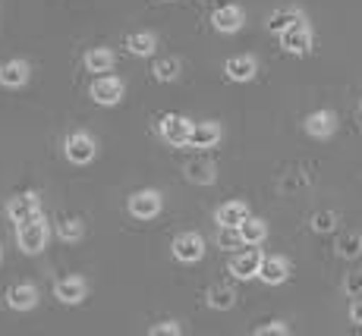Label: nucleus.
Instances as JSON below:
<instances>
[{
    "label": "nucleus",
    "instance_id": "f8f14e48",
    "mask_svg": "<svg viewBox=\"0 0 362 336\" xmlns=\"http://www.w3.org/2000/svg\"><path fill=\"white\" fill-rule=\"evenodd\" d=\"M29 82V66H25L23 60H10L0 66V85L6 88H19Z\"/></svg>",
    "mask_w": 362,
    "mask_h": 336
},
{
    "label": "nucleus",
    "instance_id": "f03ea898",
    "mask_svg": "<svg viewBox=\"0 0 362 336\" xmlns=\"http://www.w3.org/2000/svg\"><path fill=\"white\" fill-rule=\"evenodd\" d=\"M281 47L287 54H305L312 47V29L305 25V19H299V23H293L290 29L281 32Z\"/></svg>",
    "mask_w": 362,
    "mask_h": 336
},
{
    "label": "nucleus",
    "instance_id": "bb28decb",
    "mask_svg": "<svg viewBox=\"0 0 362 336\" xmlns=\"http://www.w3.org/2000/svg\"><path fill=\"white\" fill-rule=\"evenodd\" d=\"M218 245L221 248H243L246 245V239H243V233H240V227H221V233H218Z\"/></svg>",
    "mask_w": 362,
    "mask_h": 336
},
{
    "label": "nucleus",
    "instance_id": "72a5a7b5",
    "mask_svg": "<svg viewBox=\"0 0 362 336\" xmlns=\"http://www.w3.org/2000/svg\"><path fill=\"white\" fill-rule=\"evenodd\" d=\"M0 258H4V251H0Z\"/></svg>",
    "mask_w": 362,
    "mask_h": 336
},
{
    "label": "nucleus",
    "instance_id": "f257e3e1",
    "mask_svg": "<svg viewBox=\"0 0 362 336\" xmlns=\"http://www.w3.org/2000/svg\"><path fill=\"white\" fill-rule=\"evenodd\" d=\"M16 242H19V248H23L25 255H38V251L45 248V245H47V227L41 223V217H38V220H29V223H23V227H19Z\"/></svg>",
    "mask_w": 362,
    "mask_h": 336
},
{
    "label": "nucleus",
    "instance_id": "a878e982",
    "mask_svg": "<svg viewBox=\"0 0 362 336\" xmlns=\"http://www.w3.org/2000/svg\"><path fill=\"white\" fill-rule=\"evenodd\" d=\"M151 73H155V79H158V82H173V79L180 76V60H173V57L158 60Z\"/></svg>",
    "mask_w": 362,
    "mask_h": 336
},
{
    "label": "nucleus",
    "instance_id": "1a4fd4ad",
    "mask_svg": "<svg viewBox=\"0 0 362 336\" xmlns=\"http://www.w3.org/2000/svg\"><path fill=\"white\" fill-rule=\"evenodd\" d=\"M54 296H57L64 305L82 302V299H86V280H79V277L57 280V283H54Z\"/></svg>",
    "mask_w": 362,
    "mask_h": 336
},
{
    "label": "nucleus",
    "instance_id": "a211bd4d",
    "mask_svg": "<svg viewBox=\"0 0 362 336\" xmlns=\"http://www.w3.org/2000/svg\"><path fill=\"white\" fill-rule=\"evenodd\" d=\"M186 176L199 186H211L214 179H218V170H214V164H208V160H192V164H186Z\"/></svg>",
    "mask_w": 362,
    "mask_h": 336
},
{
    "label": "nucleus",
    "instance_id": "20e7f679",
    "mask_svg": "<svg viewBox=\"0 0 362 336\" xmlns=\"http://www.w3.org/2000/svg\"><path fill=\"white\" fill-rule=\"evenodd\" d=\"M6 214L13 217L16 223H29V220H38L41 217V205H38V195L29 192V195H19L6 205Z\"/></svg>",
    "mask_w": 362,
    "mask_h": 336
},
{
    "label": "nucleus",
    "instance_id": "9d476101",
    "mask_svg": "<svg viewBox=\"0 0 362 336\" xmlns=\"http://www.w3.org/2000/svg\"><path fill=\"white\" fill-rule=\"evenodd\" d=\"M92 97L104 107H110V104H117L123 97V82L120 79H110V76H104L92 85Z\"/></svg>",
    "mask_w": 362,
    "mask_h": 336
},
{
    "label": "nucleus",
    "instance_id": "dca6fc26",
    "mask_svg": "<svg viewBox=\"0 0 362 336\" xmlns=\"http://www.w3.org/2000/svg\"><path fill=\"white\" fill-rule=\"evenodd\" d=\"M211 23H214V29H218V32H227V35H230V32H240V25H243V10H240V6H221V10L214 13Z\"/></svg>",
    "mask_w": 362,
    "mask_h": 336
},
{
    "label": "nucleus",
    "instance_id": "ddd939ff",
    "mask_svg": "<svg viewBox=\"0 0 362 336\" xmlns=\"http://www.w3.org/2000/svg\"><path fill=\"white\" fill-rule=\"evenodd\" d=\"M35 302H38V289L29 283L13 286V289L6 292V305L16 308V311H29V308H35Z\"/></svg>",
    "mask_w": 362,
    "mask_h": 336
},
{
    "label": "nucleus",
    "instance_id": "b1692460",
    "mask_svg": "<svg viewBox=\"0 0 362 336\" xmlns=\"http://www.w3.org/2000/svg\"><path fill=\"white\" fill-rule=\"evenodd\" d=\"M337 255L340 258H359L362 255V236L359 233H346L337 239Z\"/></svg>",
    "mask_w": 362,
    "mask_h": 336
},
{
    "label": "nucleus",
    "instance_id": "7c9ffc66",
    "mask_svg": "<svg viewBox=\"0 0 362 336\" xmlns=\"http://www.w3.org/2000/svg\"><path fill=\"white\" fill-rule=\"evenodd\" d=\"M164 333H180V324H173V320H167V324H158V327H151V336H164Z\"/></svg>",
    "mask_w": 362,
    "mask_h": 336
},
{
    "label": "nucleus",
    "instance_id": "6e6552de",
    "mask_svg": "<svg viewBox=\"0 0 362 336\" xmlns=\"http://www.w3.org/2000/svg\"><path fill=\"white\" fill-rule=\"evenodd\" d=\"M259 268H262V255H259V251H240V255L230 258V274L236 280L259 277Z\"/></svg>",
    "mask_w": 362,
    "mask_h": 336
},
{
    "label": "nucleus",
    "instance_id": "0eeeda50",
    "mask_svg": "<svg viewBox=\"0 0 362 336\" xmlns=\"http://www.w3.org/2000/svg\"><path fill=\"white\" fill-rule=\"evenodd\" d=\"M66 157L73 164H92L95 160V142L86 136V132H76V136L66 138Z\"/></svg>",
    "mask_w": 362,
    "mask_h": 336
},
{
    "label": "nucleus",
    "instance_id": "7ed1b4c3",
    "mask_svg": "<svg viewBox=\"0 0 362 336\" xmlns=\"http://www.w3.org/2000/svg\"><path fill=\"white\" fill-rule=\"evenodd\" d=\"M189 132H192V123L180 114H170L161 120V138L170 145H189Z\"/></svg>",
    "mask_w": 362,
    "mask_h": 336
},
{
    "label": "nucleus",
    "instance_id": "2f4dec72",
    "mask_svg": "<svg viewBox=\"0 0 362 336\" xmlns=\"http://www.w3.org/2000/svg\"><path fill=\"white\" fill-rule=\"evenodd\" d=\"M255 333H259V336H271V333H287V327H284V324H277V320H274V324H268V327H259V330H255Z\"/></svg>",
    "mask_w": 362,
    "mask_h": 336
},
{
    "label": "nucleus",
    "instance_id": "f3484780",
    "mask_svg": "<svg viewBox=\"0 0 362 336\" xmlns=\"http://www.w3.org/2000/svg\"><path fill=\"white\" fill-rule=\"evenodd\" d=\"M224 69H227V76H230L233 82H249V79L255 76V69H259V66H255L252 57H230Z\"/></svg>",
    "mask_w": 362,
    "mask_h": 336
},
{
    "label": "nucleus",
    "instance_id": "aec40b11",
    "mask_svg": "<svg viewBox=\"0 0 362 336\" xmlns=\"http://www.w3.org/2000/svg\"><path fill=\"white\" fill-rule=\"evenodd\" d=\"M240 233H243V239H246V245H259V242H264V236H268V227H264V220H259V217H246V220L240 223Z\"/></svg>",
    "mask_w": 362,
    "mask_h": 336
},
{
    "label": "nucleus",
    "instance_id": "423d86ee",
    "mask_svg": "<svg viewBox=\"0 0 362 336\" xmlns=\"http://www.w3.org/2000/svg\"><path fill=\"white\" fill-rule=\"evenodd\" d=\"M173 255H177V261L192 264L205 255V242H202V236H196V233H183V236H177V242H173Z\"/></svg>",
    "mask_w": 362,
    "mask_h": 336
},
{
    "label": "nucleus",
    "instance_id": "cd10ccee",
    "mask_svg": "<svg viewBox=\"0 0 362 336\" xmlns=\"http://www.w3.org/2000/svg\"><path fill=\"white\" fill-rule=\"evenodd\" d=\"M334 227H337V214L334 211H318L312 217V229H315V233H331Z\"/></svg>",
    "mask_w": 362,
    "mask_h": 336
},
{
    "label": "nucleus",
    "instance_id": "c85d7f7f",
    "mask_svg": "<svg viewBox=\"0 0 362 336\" xmlns=\"http://www.w3.org/2000/svg\"><path fill=\"white\" fill-rule=\"evenodd\" d=\"M57 233H60V239L64 242H79L82 239V223L79 220H64L57 227Z\"/></svg>",
    "mask_w": 362,
    "mask_h": 336
},
{
    "label": "nucleus",
    "instance_id": "6ab92c4d",
    "mask_svg": "<svg viewBox=\"0 0 362 336\" xmlns=\"http://www.w3.org/2000/svg\"><path fill=\"white\" fill-rule=\"evenodd\" d=\"M246 217H249V208L243 205V201H227V205L218 211V223L221 227H240Z\"/></svg>",
    "mask_w": 362,
    "mask_h": 336
},
{
    "label": "nucleus",
    "instance_id": "393cba45",
    "mask_svg": "<svg viewBox=\"0 0 362 336\" xmlns=\"http://www.w3.org/2000/svg\"><path fill=\"white\" fill-rule=\"evenodd\" d=\"M299 10H277V13H271V19H268V29L271 32H284V29H290L293 23H299Z\"/></svg>",
    "mask_w": 362,
    "mask_h": 336
},
{
    "label": "nucleus",
    "instance_id": "412c9836",
    "mask_svg": "<svg viewBox=\"0 0 362 336\" xmlns=\"http://www.w3.org/2000/svg\"><path fill=\"white\" fill-rule=\"evenodd\" d=\"M236 302V292L230 286H211L208 289V305L214 308V311H227V308H233Z\"/></svg>",
    "mask_w": 362,
    "mask_h": 336
},
{
    "label": "nucleus",
    "instance_id": "c756f323",
    "mask_svg": "<svg viewBox=\"0 0 362 336\" xmlns=\"http://www.w3.org/2000/svg\"><path fill=\"white\" fill-rule=\"evenodd\" d=\"M344 289H346V296H362V270H353V274H346Z\"/></svg>",
    "mask_w": 362,
    "mask_h": 336
},
{
    "label": "nucleus",
    "instance_id": "473e14b6",
    "mask_svg": "<svg viewBox=\"0 0 362 336\" xmlns=\"http://www.w3.org/2000/svg\"><path fill=\"white\" fill-rule=\"evenodd\" d=\"M350 318H353V324H359V327H362V299L350 308Z\"/></svg>",
    "mask_w": 362,
    "mask_h": 336
},
{
    "label": "nucleus",
    "instance_id": "4468645a",
    "mask_svg": "<svg viewBox=\"0 0 362 336\" xmlns=\"http://www.w3.org/2000/svg\"><path fill=\"white\" fill-rule=\"evenodd\" d=\"M334 129H337V120H334L331 110H318V114H312L309 120H305V132L315 138H328Z\"/></svg>",
    "mask_w": 362,
    "mask_h": 336
},
{
    "label": "nucleus",
    "instance_id": "9b49d317",
    "mask_svg": "<svg viewBox=\"0 0 362 336\" xmlns=\"http://www.w3.org/2000/svg\"><path fill=\"white\" fill-rule=\"evenodd\" d=\"M290 277V264L284 258H262V268H259V280L268 286H277Z\"/></svg>",
    "mask_w": 362,
    "mask_h": 336
},
{
    "label": "nucleus",
    "instance_id": "5701e85b",
    "mask_svg": "<svg viewBox=\"0 0 362 336\" xmlns=\"http://www.w3.org/2000/svg\"><path fill=\"white\" fill-rule=\"evenodd\" d=\"M86 66L92 69V73H107V69L114 66V54L104 51V47H95V51L86 54Z\"/></svg>",
    "mask_w": 362,
    "mask_h": 336
},
{
    "label": "nucleus",
    "instance_id": "2eb2a0df",
    "mask_svg": "<svg viewBox=\"0 0 362 336\" xmlns=\"http://www.w3.org/2000/svg\"><path fill=\"white\" fill-rule=\"evenodd\" d=\"M221 142V129L214 123H196L189 132V145L192 148H211Z\"/></svg>",
    "mask_w": 362,
    "mask_h": 336
},
{
    "label": "nucleus",
    "instance_id": "39448f33",
    "mask_svg": "<svg viewBox=\"0 0 362 336\" xmlns=\"http://www.w3.org/2000/svg\"><path fill=\"white\" fill-rule=\"evenodd\" d=\"M161 211V195L155 192V188H145V192H136L129 198V214L139 217V220H148V217H155Z\"/></svg>",
    "mask_w": 362,
    "mask_h": 336
},
{
    "label": "nucleus",
    "instance_id": "4be33fe9",
    "mask_svg": "<svg viewBox=\"0 0 362 336\" xmlns=\"http://www.w3.org/2000/svg\"><path fill=\"white\" fill-rule=\"evenodd\" d=\"M127 47L136 57H148V54H155V35L148 32H139V35H129L127 38Z\"/></svg>",
    "mask_w": 362,
    "mask_h": 336
}]
</instances>
